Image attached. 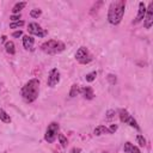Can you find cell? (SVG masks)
<instances>
[{"label": "cell", "instance_id": "1", "mask_svg": "<svg viewBox=\"0 0 153 153\" xmlns=\"http://www.w3.org/2000/svg\"><path fill=\"white\" fill-rule=\"evenodd\" d=\"M126 10V1L124 0H117L112 1L109 6V12H108V20L112 25H117L121 23L123 14Z\"/></svg>", "mask_w": 153, "mask_h": 153}, {"label": "cell", "instance_id": "2", "mask_svg": "<svg viewBox=\"0 0 153 153\" xmlns=\"http://www.w3.org/2000/svg\"><path fill=\"white\" fill-rule=\"evenodd\" d=\"M39 92V80L31 79L22 88V97L26 103H32L37 99Z\"/></svg>", "mask_w": 153, "mask_h": 153}, {"label": "cell", "instance_id": "3", "mask_svg": "<svg viewBox=\"0 0 153 153\" xmlns=\"http://www.w3.org/2000/svg\"><path fill=\"white\" fill-rule=\"evenodd\" d=\"M41 49H42L45 54L54 55V54L61 53V51L65 49V43L61 42V41H57V39H49V41L44 42V43L41 45Z\"/></svg>", "mask_w": 153, "mask_h": 153}, {"label": "cell", "instance_id": "4", "mask_svg": "<svg viewBox=\"0 0 153 153\" xmlns=\"http://www.w3.org/2000/svg\"><path fill=\"white\" fill-rule=\"evenodd\" d=\"M59 128H60V127H59V124H57L56 122L50 123V124L48 126L47 130H45V135H44L45 141H48L49 143L54 142L55 139H56V136H57V134H59Z\"/></svg>", "mask_w": 153, "mask_h": 153}, {"label": "cell", "instance_id": "5", "mask_svg": "<svg viewBox=\"0 0 153 153\" xmlns=\"http://www.w3.org/2000/svg\"><path fill=\"white\" fill-rule=\"evenodd\" d=\"M75 59H76L80 63H82V65H86V63H88V62L92 61V56L90 55V53H88V50H87L86 47H80V48L76 50V53H75Z\"/></svg>", "mask_w": 153, "mask_h": 153}, {"label": "cell", "instance_id": "6", "mask_svg": "<svg viewBox=\"0 0 153 153\" xmlns=\"http://www.w3.org/2000/svg\"><path fill=\"white\" fill-rule=\"evenodd\" d=\"M120 120H121V122H124V123H128L130 127H133V128H135V129H140L139 128V126H137V123H136V121L131 117V115H129V112L126 110V109H121L120 110Z\"/></svg>", "mask_w": 153, "mask_h": 153}, {"label": "cell", "instance_id": "7", "mask_svg": "<svg viewBox=\"0 0 153 153\" xmlns=\"http://www.w3.org/2000/svg\"><path fill=\"white\" fill-rule=\"evenodd\" d=\"M143 25L146 29H151V26L153 25V1H151L148 7L146 8V14L143 18Z\"/></svg>", "mask_w": 153, "mask_h": 153}, {"label": "cell", "instance_id": "8", "mask_svg": "<svg viewBox=\"0 0 153 153\" xmlns=\"http://www.w3.org/2000/svg\"><path fill=\"white\" fill-rule=\"evenodd\" d=\"M27 30H29V32H30L31 35L38 36V37H44V36H47V33H48V32H47L44 29H42L41 25H38L37 23H30Z\"/></svg>", "mask_w": 153, "mask_h": 153}, {"label": "cell", "instance_id": "9", "mask_svg": "<svg viewBox=\"0 0 153 153\" xmlns=\"http://www.w3.org/2000/svg\"><path fill=\"white\" fill-rule=\"evenodd\" d=\"M59 81H60V72H59L56 68H53V69L49 72L47 84H48V86L54 87Z\"/></svg>", "mask_w": 153, "mask_h": 153}, {"label": "cell", "instance_id": "10", "mask_svg": "<svg viewBox=\"0 0 153 153\" xmlns=\"http://www.w3.org/2000/svg\"><path fill=\"white\" fill-rule=\"evenodd\" d=\"M145 14H146V5L141 1V2H139V11H137V16H136V18H135V20L133 22V23H139V22H141L143 18H145Z\"/></svg>", "mask_w": 153, "mask_h": 153}, {"label": "cell", "instance_id": "11", "mask_svg": "<svg viewBox=\"0 0 153 153\" xmlns=\"http://www.w3.org/2000/svg\"><path fill=\"white\" fill-rule=\"evenodd\" d=\"M33 44H35V39L31 37V36H24L23 37V45L26 50H30L32 51L33 50Z\"/></svg>", "mask_w": 153, "mask_h": 153}, {"label": "cell", "instance_id": "12", "mask_svg": "<svg viewBox=\"0 0 153 153\" xmlns=\"http://www.w3.org/2000/svg\"><path fill=\"white\" fill-rule=\"evenodd\" d=\"M80 92H81V94L84 96V98H86V99H93V97H94L93 90H92L90 86L82 87V88L80 90Z\"/></svg>", "mask_w": 153, "mask_h": 153}, {"label": "cell", "instance_id": "13", "mask_svg": "<svg viewBox=\"0 0 153 153\" xmlns=\"http://www.w3.org/2000/svg\"><path fill=\"white\" fill-rule=\"evenodd\" d=\"M123 151L126 153H140V149L136 146H133L130 142H126L123 146Z\"/></svg>", "mask_w": 153, "mask_h": 153}, {"label": "cell", "instance_id": "14", "mask_svg": "<svg viewBox=\"0 0 153 153\" xmlns=\"http://www.w3.org/2000/svg\"><path fill=\"white\" fill-rule=\"evenodd\" d=\"M94 135L96 136H99V135H103V134H110L109 131V128L105 127V126H98L96 129H94Z\"/></svg>", "mask_w": 153, "mask_h": 153}, {"label": "cell", "instance_id": "15", "mask_svg": "<svg viewBox=\"0 0 153 153\" xmlns=\"http://www.w3.org/2000/svg\"><path fill=\"white\" fill-rule=\"evenodd\" d=\"M26 6V2L25 1H20V2H17L14 6H13V8H12V12L14 13V14H19V12L24 8Z\"/></svg>", "mask_w": 153, "mask_h": 153}, {"label": "cell", "instance_id": "16", "mask_svg": "<svg viewBox=\"0 0 153 153\" xmlns=\"http://www.w3.org/2000/svg\"><path fill=\"white\" fill-rule=\"evenodd\" d=\"M5 48H6V51H7L8 54H11V55H13V54L16 53L14 43H13L12 41H7V42L5 43Z\"/></svg>", "mask_w": 153, "mask_h": 153}, {"label": "cell", "instance_id": "17", "mask_svg": "<svg viewBox=\"0 0 153 153\" xmlns=\"http://www.w3.org/2000/svg\"><path fill=\"white\" fill-rule=\"evenodd\" d=\"M0 121H2V122H5V123H10V122H11L10 115H8L5 110H2V109H0Z\"/></svg>", "mask_w": 153, "mask_h": 153}, {"label": "cell", "instance_id": "18", "mask_svg": "<svg viewBox=\"0 0 153 153\" xmlns=\"http://www.w3.org/2000/svg\"><path fill=\"white\" fill-rule=\"evenodd\" d=\"M80 92V88H79V85H76V84H74L73 86H72V88H71V91H69V96L71 97H75L78 93Z\"/></svg>", "mask_w": 153, "mask_h": 153}, {"label": "cell", "instance_id": "19", "mask_svg": "<svg viewBox=\"0 0 153 153\" xmlns=\"http://www.w3.org/2000/svg\"><path fill=\"white\" fill-rule=\"evenodd\" d=\"M57 136H59V140H60L61 146H62V147H67V145H68V140H67V137H66L63 134H59Z\"/></svg>", "mask_w": 153, "mask_h": 153}, {"label": "cell", "instance_id": "20", "mask_svg": "<svg viewBox=\"0 0 153 153\" xmlns=\"http://www.w3.org/2000/svg\"><path fill=\"white\" fill-rule=\"evenodd\" d=\"M96 76H97V72H91V73L86 74L85 79H86V81H88V82H92V81L96 79Z\"/></svg>", "mask_w": 153, "mask_h": 153}, {"label": "cell", "instance_id": "21", "mask_svg": "<svg viewBox=\"0 0 153 153\" xmlns=\"http://www.w3.org/2000/svg\"><path fill=\"white\" fill-rule=\"evenodd\" d=\"M41 13H42V11H41L39 8H35V10H31L30 16H31L32 18H38V17L41 16Z\"/></svg>", "mask_w": 153, "mask_h": 153}, {"label": "cell", "instance_id": "22", "mask_svg": "<svg viewBox=\"0 0 153 153\" xmlns=\"http://www.w3.org/2000/svg\"><path fill=\"white\" fill-rule=\"evenodd\" d=\"M24 25V22L23 20H18V22H12L11 24H10V27L11 29H16V27H20V26H23Z\"/></svg>", "mask_w": 153, "mask_h": 153}, {"label": "cell", "instance_id": "23", "mask_svg": "<svg viewBox=\"0 0 153 153\" xmlns=\"http://www.w3.org/2000/svg\"><path fill=\"white\" fill-rule=\"evenodd\" d=\"M108 80H109V82L111 84V85H115L116 84V75H114V74H109L108 75Z\"/></svg>", "mask_w": 153, "mask_h": 153}, {"label": "cell", "instance_id": "24", "mask_svg": "<svg viewBox=\"0 0 153 153\" xmlns=\"http://www.w3.org/2000/svg\"><path fill=\"white\" fill-rule=\"evenodd\" d=\"M137 142L140 143V146H145L146 145V140H145V137L142 136V135H137Z\"/></svg>", "mask_w": 153, "mask_h": 153}, {"label": "cell", "instance_id": "25", "mask_svg": "<svg viewBox=\"0 0 153 153\" xmlns=\"http://www.w3.org/2000/svg\"><path fill=\"white\" fill-rule=\"evenodd\" d=\"M114 114H115V111H114V110H109V111L106 112V118H108V120L112 118V117H114Z\"/></svg>", "mask_w": 153, "mask_h": 153}, {"label": "cell", "instance_id": "26", "mask_svg": "<svg viewBox=\"0 0 153 153\" xmlns=\"http://www.w3.org/2000/svg\"><path fill=\"white\" fill-rule=\"evenodd\" d=\"M116 130H117V126H116V124H111V126H110V128H109V131H110V134L115 133Z\"/></svg>", "mask_w": 153, "mask_h": 153}, {"label": "cell", "instance_id": "27", "mask_svg": "<svg viewBox=\"0 0 153 153\" xmlns=\"http://www.w3.org/2000/svg\"><path fill=\"white\" fill-rule=\"evenodd\" d=\"M19 18H20V14H13V16L11 17V20H12V22H18Z\"/></svg>", "mask_w": 153, "mask_h": 153}, {"label": "cell", "instance_id": "28", "mask_svg": "<svg viewBox=\"0 0 153 153\" xmlns=\"http://www.w3.org/2000/svg\"><path fill=\"white\" fill-rule=\"evenodd\" d=\"M22 35H23V32H22V31H20V30H19V31H14V32H13V35H12V36H13V37H20V36H22Z\"/></svg>", "mask_w": 153, "mask_h": 153}, {"label": "cell", "instance_id": "29", "mask_svg": "<svg viewBox=\"0 0 153 153\" xmlns=\"http://www.w3.org/2000/svg\"><path fill=\"white\" fill-rule=\"evenodd\" d=\"M76 152H80V148H73L72 149V153H76Z\"/></svg>", "mask_w": 153, "mask_h": 153}]
</instances>
